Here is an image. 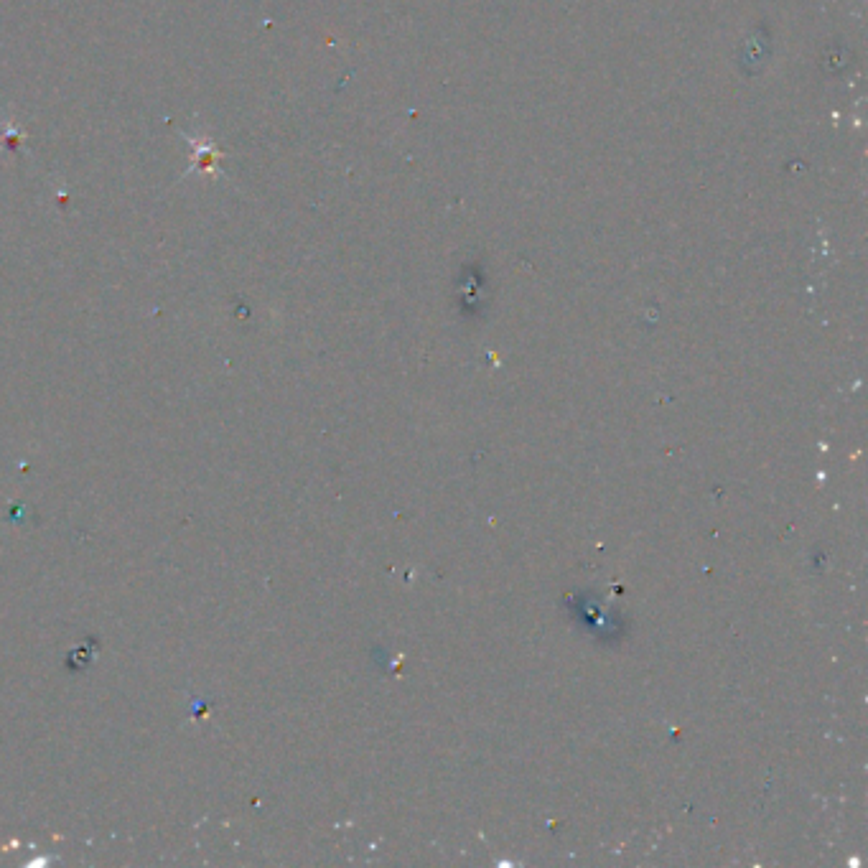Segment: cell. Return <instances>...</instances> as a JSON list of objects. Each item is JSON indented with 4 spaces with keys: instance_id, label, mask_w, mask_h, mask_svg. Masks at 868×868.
Here are the masks:
<instances>
[{
    "instance_id": "1",
    "label": "cell",
    "mask_w": 868,
    "mask_h": 868,
    "mask_svg": "<svg viewBox=\"0 0 868 868\" xmlns=\"http://www.w3.org/2000/svg\"><path fill=\"white\" fill-rule=\"evenodd\" d=\"M186 143H191L194 148V158H191V168L186 174H194V171H202V174H217V161L222 153L214 148L212 140L207 138H191L186 135Z\"/></svg>"
}]
</instances>
